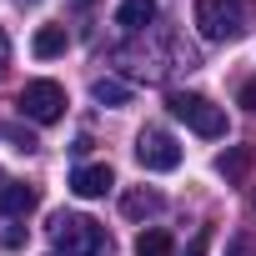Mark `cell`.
<instances>
[{"mask_svg":"<svg viewBox=\"0 0 256 256\" xmlns=\"http://www.w3.org/2000/svg\"><path fill=\"white\" fill-rule=\"evenodd\" d=\"M136 256H176V241H171V231H161V226L141 231V236H136Z\"/></svg>","mask_w":256,"mask_h":256,"instance_id":"8fae6325","label":"cell"},{"mask_svg":"<svg viewBox=\"0 0 256 256\" xmlns=\"http://www.w3.org/2000/svg\"><path fill=\"white\" fill-rule=\"evenodd\" d=\"M241 166H246V151H231V156H221V161H216V171H221V176H241Z\"/></svg>","mask_w":256,"mask_h":256,"instance_id":"5bb4252c","label":"cell"},{"mask_svg":"<svg viewBox=\"0 0 256 256\" xmlns=\"http://www.w3.org/2000/svg\"><path fill=\"white\" fill-rule=\"evenodd\" d=\"M36 201H40L36 186H26V181H0V211H6V216H26V211H36Z\"/></svg>","mask_w":256,"mask_h":256,"instance_id":"52a82bcc","label":"cell"},{"mask_svg":"<svg viewBox=\"0 0 256 256\" xmlns=\"http://www.w3.org/2000/svg\"><path fill=\"white\" fill-rule=\"evenodd\" d=\"M166 106H171V116H176V120H186V126H191L196 136H206V141H221V136H226V110H221V106H211L206 96H196V90H176Z\"/></svg>","mask_w":256,"mask_h":256,"instance_id":"7a4b0ae2","label":"cell"},{"mask_svg":"<svg viewBox=\"0 0 256 256\" xmlns=\"http://www.w3.org/2000/svg\"><path fill=\"white\" fill-rule=\"evenodd\" d=\"M6 66H10V40H6V30H0V76H6Z\"/></svg>","mask_w":256,"mask_h":256,"instance_id":"ac0fdd59","label":"cell"},{"mask_svg":"<svg viewBox=\"0 0 256 256\" xmlns=\"http://www.w3.org/2000/svg\"><path fill=\"white\" fill-rule=\"evenodd\" d=\"M66 26H40L36 30V40H30V50L40 56V60H56V56H66Z\"/></svg>","mask_w":256,"mask_h":256,"instance_id":"9c48e42d","label":"cell"},{"mask_svg":"<svg viewBox=\"0 0 256 256\" xmlns=\"http://www.w3.org/2000/svg\"><path fill=\"white\" fill-rule=\"evenodd\" d=\"M90 96H96L100 106H131V86L116 80V76H100V80L90 86Z\"/></svg>","mask_w":256,"mask_h":256,"instance_id":"7c38bea8","label":"cell"},{"mask_svg":"<svg viewBox=\"0 0 256 256\" xmlns=\"http://www.w3.org/2000/svg\"><path fill=\"white\" fill-rule=\"evenodd\" d=\"M120 211L131 216V221H146V216L161 211V196H156V191H126V196H120Z\"/></svg>","mask_w":256,"mask_h":256,"instance_id":"30bf717a","label":"cell"},{"mask_svg":"<svg viewBox=\"0 0 256 256\" xmlns=\"http://www.w3.org/2000/svg\"><path fill=\"white\" fill-rule=\"evenodd\" d=\"M241 106H246V110H256V80H246V86H241Z\"/></svg>","mask_w":256,"mask_h":256,"instance_id":"e0dca14e","label":"cell"},{"mask_svg":"<svg viewBox=\"0 0 256 256\" xmlns=\"http://www.w3.org/2000/svg\"><path fill=\"white\" fill-rule=\"evenodd\" d=\"M20 6H26V0H20Z\"/></svg>","mask_w":256,"mask_h":256,"instance_id":"44dd1931","label":"cell"},{"mask_svg":"<svg viewBox=\"0 0 256 256\" xmlns=\"http://www.w3.org/2000/svg\"><path fill=\"white\" fill-rule=\"evenodd\" d=\"M251 211H256V191H251Z\"/></svg>","mask_w":256,"mask_h":256,"instance_id":"d6986e66","label":"cell"},{"mask_svg":"<svg viewBox=\"0 0 256 256\" xmlns=\"http://www.w3.org/2000/svg\"><path fill=\"white\" fill-rule=\"evenodd\" d=\"M156 20V6H151V0H126V6L116 10V26L120 30H146Z\"/></svg>","mask_w":256,"mask_h":256,"instance_id":"ba28073f","label":"cell"},{"mask_svg":"<svg viewBox=\"0 0 256 256\" xmlns=\"http://www.w3.org/2000/svg\"><path fill=\"white\" fill-rule=\"evenodd\" d=\"M211 251V226H201L196 236H191V246H186V256H206Z\"/></svg>","mask_w":256,"mask_h":256,"instance_id":"9a60e30c","label":"cell"},{"mask_svg":"<svg viewBox=\"0 0 256 256\" xmlns=\"http://www.w3.org/2000/svg\"><path fill=\"white\" fill-rule=\"evenodd\" d=\"M20 116L26 120H36V126H50V120H60L66 116V90L56 86V80H26V90H20Z\"/></svg>","mask_w":256,"mask_h":256,"instance_id":"277c9868","label":"cell"},{"mask_svg":"<svg viewBox=\"0 0 256 256\" xmlns=\"http://www.w3.org/2000/svg\"><path fill=\"white\" fill-rule=\"evenodd\" d=\"M76 6H90V0H76Z\"/></svg>","mask_w":256,"mask_h":256,"instance_id":"ffe728a7","label":"cell"},{"mask_svg":"<svg viewBox=\"0 0 256 256\" xmlns=\"http://www.w3.org/2000/svg\"><path fill=\"white\" fill-rule=\"evenodd\" d=\"M50 236H56V251L60 256H100L106 251V226L90 221V216H50Z\"/></svg>","mask_w":256,"mask_h":256,"instance_id":"6da1fadb","label":"cell"},{"mask_svg":"<svg viewBox=\"0 0 256 256\" xmlns=\"http://www.w3.org/2000/svg\"><path fill=\"white\" fill-rule=\"evenodd\" d=\"M231 256H256V241L251 236H231Z\"/></svg>","mask_w":256,"mask_h":256,"instance_id":"2e32d148","label":"cell"},{"mask_svg":"<svg viewBox=\"0 0 256 256\" xmlns=\"http://www.w3.org/2000/svg\"><path fill=\"white\" fill-rule=\"evenodd\" d=\"M251 10L236 6V0H196V30L206 40H236L246 30Z\"/></svg>","mask_w":256,"mask_h":256,"instance_id":"3957f363","label":"cell"},{"mask_svg":"<svg viewBox=\"0 0 256 256\" xmlns=\"http://www.w3.org/2000/svg\"><path fill=\"white\" fill-rule=\"evenodd\" d=\"M6 136H10V141H16V151H26V156H30V151H40V141H36L30 131H20V126H6Z\"/></svg>","mask_w":256,"mask_h":256,"instance_id":"4fadbf2b","label":"cell"},{"mask_svg":"<svg viewBox=\"0 0 256 256\" xmlns=\"http://www.w3.org/2000/svg\"><path fill=\"white\" fill-rule=\"evenodd\" d=\"M110 186H116L110 166H76V171H70V191H76L80 201H96V196H106Z\"/></svg>","mask_w":256,"mask_h":256,"instance_id":"8992f818","label":"cell"},{"mask_svg":"<svg viewBox=\"0 0 256 256\" xmlns=\"http://www.w3.org/2000/svg\"><path fill=\"white\" fill-rule=\"evenodd\" d=\"M136 161L146 171H176L181 166V141L171 131H161V126H146V131L136 136Z\"/></svg>","mask_w":256,"mask_h":256,"instance_id":"5b68a950","label":"cell"}]
</instances>
